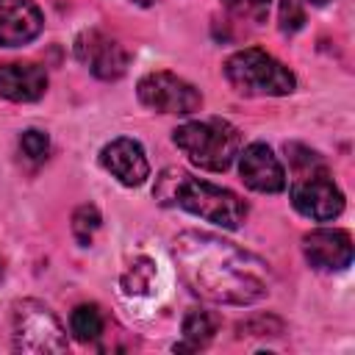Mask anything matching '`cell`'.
Returning <instances> with one entry per match:
<instances>
[{
	"mask_svg": "<svg viewBox=\"0 0 355 355\" xmlns=\"http://www.w3.org/2000/svg\"><path fill=\"white\" fill-rule=\"evenodd\" d=\"M172 255L183 283L216 305H252L272 291V269L255 252L200 230L175 239Z\"/></svg>",
	"mask_w": 355,
	"mask_h": 355,
	"instance_id": "cell-1",
	"label": "cell"
},
{
	"mask_svg": "<svg viewBox=\"0 0 355 355\" xmlns=\"http://www.w3.org/2000/svg\"><path fill=\"white\" fill-rule=\"evenodd\" d=\"M153 197L164 208H183V211H189L205 222H214L219 227H227V230L241 227V222L247 219V211H250L247 202L236 191L222 189L208 180H200L180 166L161 169V175L155 178V186H153Z\"/></svg>",
	"mask_w": 355,
	"mask_h": 355,
	"instance_id": "cell-2",
	"label": "cell"
},
{
	"mask_svg": "<svg viewBox=\"0 0 355 355\" xmlns=\"http://www.w3.org/2000/svg\"><path fill=\"white\" fill-rule=\"evenodd\" d=\"M291 166V205L311 222H333L344 211V194L336 186L322 155L305 144L286 141Z\"/></svg>",
	"mask_w": 355,
	"mask_h": 355,
	"instance_id": "cell-3",
	"label": "cell"
},
{
	"mask_svg": "<svg viewBox=\"0 0 355 355\" xmlns=\"http://www.w3.org/2000/svg\"><path fill=\"white\" fill-rule=\"evenodd\" d=\"M172 141L194 166L205 172H225L239 158L241 130L222 116H211L183 122L180 128H175Z\"/></svg>",
	"mask_w": 355,
	"mask_h": 355,
	"instance_id": "cell-4",
	"label": "cell"
},
{
	"mask_svg": "<svg viewBox=\"0 0 355 355\" xmlns=\"http://www.w3.org/2000/svg\"><path fill=\"white\" fill-rule=\"evenodd\" d=\"M227 83L244 97H283L297 89L294 72L261 47L236 50L222 67Z\"/></svg>",
	"mask_w": 355,
	"mask_h": 355,
	"instance_id": "cell-5",
	"label": "cell"
},
{
	"mask_svg": "<svg viewBox=\"0 0 355 355\" xmlns=\"http://www.w3.org/2000/svg\"><path fill=\"white\" fill-rule=\"evenodd\" d=\"M11 338L17 352L28 355H47V352H67V330L58 316L39 300H19L11 313Z\"/></svg>",
	"mask_w": 355,
	"mask_h": 355,
	"instance_id": "cell-6",
	"label": "cell"
},
{
	"mask_svg": "<svg viewBox=\"0 0 355 355\" xmlns=\"http://www.w3.org/2000/svg\"><path fill=\"white\" fill-rule=\"evenodd\" d=\"M136 94H139L141 105H147L150 111H158V114L186 116V114H194L202 108V94L189 80H183L166 69L147 72L136 83Z\"/></svg>",
	"mask_w": 355,
	"mask_h": 355,
	"instance_id": "cell-7",
	"label": "cell"
},
{
	"mask_svg": "<svg viewBox=\"0 0 355 355\" xmlns=\"http://www.w3.org/2000/svg\"><path fill=\"white\" fill-rule=\"evenodd\" d=\"M75 55L83 67H89V72L100 80H116L128 72V50L105 36L103 31H83L78 39H75Z\"/></svg>",
	"mask_w": 355,
	"mask_h": 355,
	"instance_id": "cell-8",
	"label": "cell"
},
{
	"mask_svg": "<svg viewBox=\"0 0 355 355\" xmlns=\"http://www.w3.org/2000/svg\"><path fill=\"white\" fill-rule=\"evenodd\" d=\"M239 175L247 189L261 194H277L286 189V169L263 141H252L239 150Z\"/></svg>",
	"mask_w": 355,
	"mask_h": 355,
	"instance_id": "cell-9",
	"label": "cell"
},
{
	"mask_svg": "<svg viewBox=\"0 0 355 355\" xmlns=\"http://www.w3.org/2000/svg\"><path fill=\"white\" fill-rule=\"evenodd\" d=\"M302 255L319 272H341L352 263V236L341 227H316L302 236Z\"/></svg>",
	"mask_w": 355,
	"mask_h": 355,
	"instance_id": "cell-10",
	"label": "cell"
},
{
	"mask_svg": "<svg viewBox=\"0 0 355 355\" xmlns=\"http://www.w3.org/2000/svg\"><path fill=\"white\" fill-rule=\"evenodd\" d=\"M100 164L111 178H116L128 189L141 186L150 178V161L144 155V147L136 139H128V136L111 139L100 150Z\"/></svg>",
	"mask_w": 355,
	"mask_h": 355,
	"instance_id": "cell-11",
	"label": "cell"
},
{
	"mask_svg": "<svg viewBox=\"0 0 355 355\" xmlns=\"http://www.w3.org/2000/svg\"><path fill=\"white\" fill-rule=\"evenodd\" d=\"M44 28V17L33 0H0V47H22Z\"/></svg>",
	"mask_w": 355,
	"mask_h": 355,
	"instance_id": "cell-12",
	"label": "cell"
},
{
	"mask_svg": "<svg viewBox=\"0 0 355 355\" xmlns=\"http://www.w3.org/2000/svg\"><path fill=\"white\" fill-rule=\"evenodd\" d=\"M47 92V72L31 61L0 64V97L11 103H33Z\"/></svg>",
	"mask_w": 355,
	"mask_h": 355,
	"instance_id": "cell-13",
	"label": "cell"
},
{
	"mask_svg": "<svg viewBox=\"0 0 355 355\" xmlns=\"http://www.w3.org/2000/svg\"><path fill=\"white\" fill-rule=\"evenodd\" d=\"M216 327H219V319L214 313L200 311V308L189 311L183 319V330H180L183 338H180V344H175V352H197V349L208 347Z\"/></svg>",
	"mask_w": 355,
	"mask_h": 355,
	"instance_id": "cell-14",
	"label": "cell"
},
{
	"mask_svg": "<svg viewBox=\"0 0 355 355\" xmlns=\"http://www.w3.org/2000/svg\"><path fill=\"white\" fill-rule=\"evenodd\" d=\"M155 275H158V272H155V261L147 258V255H141V258H136V261L122 272L119 286H122V291H125L128 297H147V294L153 291Z\"/></svg>",
	"mask_w": 355,
	"mask_h": 355,
	"instance_id": "cell-15",
	"label": "cell"
},
{
	"mask_svg": "<svg viewBox=\"0 0 355 355\" xmlns=\"http://www.w3.org/2000/svg\"><path fill=\"white\" fill-rule=\"evenodd\" d=\"M69 330L83 344L97 341L103 336V313H100V308L97 305H78L69 313Z\"/></svg>",
	"mask_w": 355,
	"mask_h": 355,
	"instance_id": "cell-16",
	"label": "cell"
},
{
	"mask_svg": "<svg viewBox=\"0 0 355 355\" xmlns=\"http://www.w3.org/2000/svg\"><path fill=\"white\" fill-rule=\"evenodd\" d=\"M100 225H103V216H100L97 205H89L86 202V205H78L75 208V214H72V236H75V241L80 247H89L92 244V239L100 230Z\"/></svg>",
	"mask_w": 355,
	"mask_h": 355,
	"instance_id": "cell-17",
	"label": "cell"
},
{
	"mask_svg": "<svg viewBox=\"0 0 355 355\" xmlns=\"http://www.w3.org/2000/svg\"><path fill=\"white\" fill-rule=\"evenodd\" d=\"M222 6H225V11H227L230 17H236V19H241V22L258 25V22L266 19L272 0H222Z\"/></svg>",
	"mask_w": 355,
	"mask_h": 355,
	"instance_id": "cell-18",
	"label": "cell"
},
{
	"mask_svg": "<svg viewBox=\"0 0 355 355\" xmlns=\"http://www.w3.org/2000/svg\"><path fill=\"white\" fill-rule=\"evenodd\" d=\"M19 150L28 161H44L47 153H50V136L44 130H36V128H28L22 136H19Z\"/></svg>",
	"mask_w": 355,
	"mask_h": 355,
	"instance_id": "cell-19",
	"label": "cell"
},
{
	"mask_svg": "<svg viewBox=\"0 0 355 355\" xmlns=\"http://www.w3.org/2000/svg\"><path fill=\"white\" fill-rule=\"evenodd\" d=\"M277 22L283 33H297L305 25V8L302 0H280L277 6Z\"/></svg>",
	"mask_w": 355,
	"mask_h": 355,
	"instance_id": "cell-20",
	"label": "cell"
},
{
	"mask_svg": "<svg viewBox=\"0 0 355 355\" xmlns=\"http://www.w3.org/2000/svg\"><path fill=\"white\" fill-rule=\"evenodd\" d=\"M239 333H247V336H280L283 333V322L277 316H252L247 322L239 324Z\"/></svg>",
	"mask_w": 355,
	"mask_h": 355,
	"instance_id": "cell-21",
	"label": "cell"
},
{
	"mask_svg": "<svg viewBox=\"0 0 355 355\" xmlns=\"http://www.w3.org/2000/svg\"><path fill=\"white\" fill-rule=\"evenodd\" d=\"M305 3H313V6H327L330 0H305Z\"/></svg>",
	"mask_w": 355,
	"mask_h": 355,
	"instance_id": "cell-22",
	"label": "cell"
},
{
	"mask_svg": "<svg viewBox=\"0 0 355 355\" xmlns=\"http://www.w3.org/2000/svg\"><path fill=\"white\" fill-rule=\"evenodd\" d=\"M136 6H153V0H133Z\"/></svg>",
	"mask_w": 355,
	"mask_h": 355,
	"instance_id": "cell-23",
	"label": "cell"
},
{
	"mask_svg": "<svg viewBox=\"0 0 355 355\" xmlns=\"http://www.w3.org/2000/svg\"><path fill=\"white\" fill-rule=\"evenodd\" d=\"M3 272H6V269H3V258H0V280H3Z\"/></svg>",
	"mask_w": 355,
	"mask_h": 355,
	"instance_id": "cell-24",
	"label": "cell"
}]
</instances>
